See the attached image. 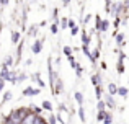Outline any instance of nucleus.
Segmentation results:
<instances>
[{"label": "nucleus", "mask_w": 129, "mask_h": 124, "mask_svg": "<svg viewBox=\"0 0 129 124\" xmlns=\"http://www.w3.org/2000/svg\"><path fill=\"white\" fill-rule=\"evenodd\" d=\"M74 70H75V75L79 77V78H82V75H83V67H82V65L79 64V65H77V67H75Z\"/></svg>", "instance_id": "nucleus-33"}, {"label": "nucleus", "mask_w": 129, "mask_h": 124, "mask_svg": "<svg viewBox=\"0 0 129 124\" xmlns=\"http://www.w3.org/2000/svg\"><path fill=\"white\" fill-rule=\"evenodd\" d=\"M26 78H28V75H26L25 72H18V75H16V83H21V82H25Z\"/></svg>", "instance_id": "nucleus-28"}, {"label": "nucleus", "mask_w": 129, "mask_h": 124, "mask_svg": "<svg viewBox=\"0 0 129 124\" xmlns=\"http://www.w3.org/2000/svg\"><path fill=\"white\" fill-rule=\"evenodd\" d=\"M38 25H33V26H29V29H28V36L29 38H36V33H38Z\"/></svg>", "instance_id": "nucleus-24"}, {"label": "nucleus", "mask_w": 129, "mask_h": 124, "mask_svg": "<svg viewBox=\"0 0 129 124\" xmlns=\"http://www.w3.org/2000/svg\"><path fill=\"white\" fill-rule=\"evenodd\" d=\"M79 33H80V26H79V25H77L75 28H72V29H70V34H72V36H77Z\"/></svg>", "instance_id": "nucleus-40"}, {"label": "nucleus", "mask_w": 129, "mask_h": 124, "mask_svg": "<svg viewBox=\"0 0 129 124\" xmlns=\"http://www.w3.org/2000/svg\"><path fill=\"white\" fill-rule=\"evenodd\" d=\"M101 23H103V18L100 15H95V31L100 34V29H101Z\"/></svg>", "instance_id": "nucleus-17"}, {"label": "nucleus", "mask_w": 129, "mask_h": 124, "mask_svg": "<svg viewBox=\"0 0 129 124\" xmlns=\"http://www.w3.org/2000/svg\"><path fill=\"white\" fill-rule=\"evenodd\" d=\"M3 67H8V69H13V65H15V59H13V56H7L5 61L2 62Z\"/></svg>", "instance_id": "nucleus-13"}, {"label": "nucleus", "mask_w": 129, "mask_h": 124, "mask_svg": "<svg viewBox=\"0 0 129 124\" xmlns=\"http://www.w3.org/2000/svg\"><path fill=\"white\" fill-rule=\"evenodd\" d=\"M31 64H33V59H28V61H26V62H25V65H26V67H28V65H31Z\"/></svg>", "instance_id": "nucleus-48"}, {"label": "nucleus", "mask_w": 129, "mask_h": 124, "mask_svg": "<svg viewBox=\"0 0 129 124\" xmlns=\"http://www.w3.org/2000/svg\"><path fill=\"white\" fill-rule=\"evenodd\" d=\"M105 105H106V108H111V109H114L116 108V101H114V96H111V95H105Z\"/></svg>", "instance_id": "nucleus-8"}, {"label": "nucleus", "mask_w": 129, "mask_h": 124, "mask_svg": "<svg viewBox=\"0 0 129 124\" xmlns=\"http://www.w3.org/2000/svg\"><path fill=\"white\" fill-rule=\"evenodd\" d=\"M5 80H2V78H0V93H3V88H5Z\"/></svg>", "instance_id": "nucleus-43"}, {"label": "nucleus", "mask_w": 129, "mask_h": 124, "mask_svg": "<svg viewBox=\"0 0 129 124\" xmlns=\"http://www.w3.org/2000/svg\"><path fill=\"white\" fill-rule=\"evenodd\" d=\"M0 3H2V7H7L8 5V0H0Z\"/></svg>", "instance_id": "nucleus-47"}, {"label": "nucleus", "mask_w": 129, "mask_h": 124, "mask_svg": "<svg viewBox=\"0 0 129 124\" xmlns=\"http://www.w3.org/2000/svg\"><path fill=\"white\" fill-rule=\"evenodd\" d=\"M10 70H12V69H8V67H0V78H2V80H5V82H7V78H8V75H10Z\"/></svg>", "instance_id": "nucleus-15"}, {"label": "nucleus", "mask_w": 129, "mask_h": 124, "mask_svg": "<svg viewBox=\"0 0 129 124\" xmlns=\"http://www.w3.org/2000/svg\"><path fill=\"white\" fill-rule=\"evenodd\" d=\"M43 44H44V38L35 39V43H33V46H31V52L33 54H39V52L43 51Z\"/></svg>", "instance_id": "nucleus-2"}, {"label": "nucleus", "mask_w": 129, "mask_h": 124, "mask_svg": "<svg viewBox=\"0 0 129 124\" xmlns=\"http://www.w3.org/2000/svg\"><path fill=\"white\" fill-rule=\"evenodd\" d=\"M69 64H70V67H72V69H75V67L79 65V62L75 61V57H74V56H70V57H69Z\"/></svg>", "instance_id": "nucleus-37"}, {"label": "nucleus", "mask_w": 129, "mask_h": 124, "mask_svg": "<svg viewBox=\"0 0 129 124\" xmlns=\"http://www.w3.org/2000/svg\"><path fill=\"white\" fill-rule=\"evenodd\" d=\"M74 100L77 101L79 106H83V100H85V96H83L82 92H75V93H74Z\"/></svg>", "instance_id": "nucleus-14"}, {"label": "nucleus", "mask_w": 129, "mask_h": 124, "mask_svg": "<svg viewBox=\"0 0 129 124\" xmlns=\"http://www.w3.org/2000/svg\"><path fill=\"white\" fill-rule=\"evenodd\" d=\"M51 92H52L54 95H60V93L64 92V83H62V80H60V77L56 80V83H54L52 88H51Z\"/></svg>", "instance_id": "nucleus-5"}, {"label": "nucleus", "mask_w": 129, "mask_h": 124, "mask_svg": "<svg viewBox=\"0 0 129 124\" xmlns=\"http://www.w3.org/2000/svg\"><path fill=\"white\" fill-rule=\"evenodd\" d=\"M39 93H41V90L39 88H33V87H26L25 90L21 92L23 96H29V98H33V96H38Z\"/></svg>", "instance_id": "nucleus-4"}, {"label": "nucleus", "mask_w": 129, "mask_h": 124, "mask_svg": "<svg viewBox=\"0 0 129 124\" xmlns=\"http://www.w3.org/2000/svg\"><path fill=\"white\" fill-rule=\"evenodd\" d=\"M23 48H25V41H23V39H21V41H20L18 43V48H16V64H18L20 61H21V54H23Z\"/></svg>", "instance_id": "nucleus-11"}, {"label": "nucleus", "mask_w": 129, "mask_h": 124, "mask_svg": "<svg viewBox=\"0 0 129 124\" xmlns=\"http://www.w3.org/2000/svg\"><path fill=\"white\" fill-rule=\"evenodd\" d=\"M123 5H124V10H126V12H129V0H124Z\"/></svg>", "instance_id": "nucleus-44"}, {"label": "nucleus", "mask_w": 129, "mask_h": 124, "mask_svg": "<svg viewBox=\"0 0 129 124\" xmlns=\"http://www.w3.org/2000/svg\"><path fill=\"white\" fill-rule=\"evenodd\" d=\"M28 2H36V0H28Z\"/></svg>", "instance_id": "nucleus-49"}, {"label": "nucleus", "mask_w": 129, "mask_h": 124, "mask_svg": "<svg viewBox=\"0 0 129 124\" xmlns=\"http://www.w3.org/2000/svg\"><path fill=\"white\" fill-rule=\"evenodd\" d=\"M96 109L98 111H106V105H105L103 100H98L96 101Z\"/></svg>", "instance_id": "nucleus-31"}, {"label": "nucleus", "mask_w": 129, "mask_h": 124, "mask_svg": "<svg viewBox=\"0 0 129 124\" xmlns=\"http://www.w3.org/2000/svg\"><path fill=\"white\" fill-rule=\"evenodd\" d=\"M124 61H126V54H124L121 49H118V61H116V70L118 73H124V70H126V67H124Z\"/></svg>", "instance_id": "nucleus-1"}, {"label": "nucleus", "mask_w": 129, "mask_h": 124, "mask_svg": "<svg viewBox=\"0 0 129 124\" xmlns=\"http://www.w3.org/2000/svg\"><path fill=\"white\" fill-rule=\"evenodd\" d=\"M47 25V21H41V23H39V25H38V28H44V26H46Z\"/></svg>", "instance_id": "nucleus-46"}, {"label": "nucleus", "mask_w": 129, "mask_h": 124, "mask_svg": "<svg viewBox=\"0 0 129 124\" xmlns=\"http://www.w3.org/2000/svg\"><path fill=\"white\" fill-rule=\"evenodd\" d=\"M114 39H116V46H118V49H121L124 46V33H114Z\"/></svg>", "instance_id": "nucleus-10"}, {"label": "nucleus", "mask_w": 129, "mask_h": 124, "mask_svg": "<svg viewBox=\"0 0 129 124\" xmlns=\"http://www.w3.org/2000/svg\"><path fill=\"white\" fill-rule=\"evenodd\" d=\"M90 82L93 87H103V75L100 72H95L93 75L90 77Z\"/></svg>", "instance_id": "nucleus-3"}, {"label": "nucleus", "mask_w": 129, "mask_h": 124, "mask_svg": "<svg viewBox=\"0 0 129 124\" xmlns=\"http://www.w3.org/2000/svg\"><path fill=\"white\" fill-rule=\"evenodd\" d=\"M77 114H79V119L82 122H87V114H85V108L83 106H79V109H77Z\"/></svg>", "instance_id": "nucleus-18"}, {"label": "nucleus", "mask_w": 129, "mask_h": 124, "mask_svg": "<svg viewBox=\"0 0 129 124\" xmlns=\"http://www.w3.org/2000/svg\"><path fill=\"white\" fill-rule=\"evenodd\" d=\"M52 108L54 106H52V103H51L49 100H44V101L41 103V109L46 111V113H52Z\"/></svg>", "instance_id": "nucleus-12"}, {"label": "nucleus", "mask_w": 129, "mask_h": 124, "mask_svg": "<svg viewBox=\"0 0 129 124\" xmlns=\"http://www.w3.org/2000/svg\"><path fill=\"white\" fill-rule=\"evenodd\" d=\"M70 2H72V0H62V5H64V7H69Z\"/></svg>", "instance_id": "nucleus-45"}, {"label": "nucleus", "mask_w": 129, "mask_h": 124, "mask_svg": "<svg viewBox=\"0 0 129 124\" xmlns=\"http://www.w3.org/2000/svg\"><path fill=\"white\" fill-rule=\"evenodd\" d=\"M95 96H96V100H103V90H101V87H95Z\"/></svg>", "instance_id": "nucleus-30"}, {"label": "nucleus", "mask_w": 129, "mask_h": 124, "mask_svg": "<svg viewBox=\"0 0 129 124\" xmlns=\"http://www.w3.org/2000/svg\"><path fill=\"white\" fill-rule=\"evenodd\" d=\"M10 38H12V43H13V44H18V43L21 41V33H18V31H13Z\"/></svg>", "instance_id": "nucleus-20"}, {"label": "nucleus", "mask_w": 129, "mask_h": 124, "mask_svg": "<svg viewBox=\"0 0 129 124\" xmlns=\"http://www.w3.org/2000/svg\"><path fill=\"white\" fill-rule=\"evenodd\" d=\"M116 95H119V96H123V98H126V96L129 95V90L126 88V87H118V93Z\"/></svg>", "instance_id": "nucleus-25"}, {"label": "nucleus", "mask_w": 129, "mask_h": 124, "mask_svg": "<svg viewBox=\"0 0 129 124\" xmlns=\"http://www.w3.org/2000/svg\"><path fill=\"white\" fill-rule=\"evenodd\" d=\"M111 3H113V0H105V12H106V13H110Z\"/></svg>", "instance_id": "nucleus-38"}, {"label": "nucleus", "mask_w": 129, "mask_h": 124, "mask_svg": "<svg viewBox=\"0 0 129 124\" xmlns=\"http://www.w3.org/2000/svg\"><path fill=\"white\" fill-rule=\"evenodd\" d=\"M29 78H31L33 82H36V83H38L39 90H41V88H44V87H46V83H44V80L41 78V77H39V72H35V73H31V75H29Z\"/></svg>", "instance_id": "nucleus-7"}, {"label": "nucleus", "mask_w": 129, "mask_h": 124, "mask_svg": "<svg viewBox=\"0 0 129 124\" xmlns=\"http://www.w3.org/2000/svg\"><path fill=\"white\" fill-rule=\"evenodd\" d=\"M82 52L87 56V59H88V56H90V52H91V51L88 49V46H82Z\"/></svg>", "instance_id": "nucleus-42"}, {"label": "nucleus", "mask_w": 129, "mask_h": 124, "mask_svg": "<svg viewBox=\"0 0 129 124\" xmlns=\"http://www.w3.org/2000/svg\"><path fill=\"white\" fill-rule=\"evenodd\" d=\"M75 26H77V21L74 18H69V20H67V28L72 29V28H75Z\"/></svg>", "instance_id": "nucleus-36"}, {"label": "nucleus", "mask_w": 129, "mask_h": 124, "mask_svg": "<svg viewBox=\"0 0 129 124\" xmlns=\"http://www.w3.org/2000/svg\"><path fill=\"white\" fill-rule=\"evenodd\" d=\"M59 33V25L57 23H51V34H57Z\"/></svg>", "instance_id": "nucleus-35"}, {"label": "nucleus", "mask_w": 129, "mask_h": 124, "mask_svg": "<svg viewBox=\"0 0 129 124\" xmlns=\"http://www.w3.org/2000/svg\"><path fill=\"white\" fill-rule=\"evenodd\" d=\"M67 20L69 18H66V16H64V18H59V23H57V25H59L60 29H67Z\"/></svg>", "instance_id": "nucleus-29"}, {"label": "nucleus", "mask_w": 129, "mask_h": 124, "mask_svg": "<svg viewBox=\"0 0 129 124\" xmlns=\"http://www.w3.org/2000/svg\"><path fill=\"white\" fill-rule=\"evenodd\" d=\"M13 98V93L12 92H3V96H2V103H0V108H2L5 103H8L10 100Z\"/></svg>", "instance_id": "nucleus-16"}, {"label": "nucleus", "mask_w": 129, "mask_h": 124, "mask_svg": "<svg viewBox=\"0 0 129 124\" xmlns=\"http://www.w3.org/2000/svg\"><path fill=\"white\" fill-rule=\"evenodd\" d=\"M90 20H91V13H87V15L82 18V26H87L88 23H90Z\"/></svg>", "instance_id": "nucleus-34"}, {"label": "nucleus", "mask_w": 129, "mask_h": 124, "mask_svg": "<svg viewBox=\"0 0 129 124\" xmlns=\"http://www.w3.org/2000/svg\"><path fill=\"white\" fill-rule=\"evenodd\" d=\"M100 59V48H96L95 51H91L90 52V56H88V61H90V64H96V61Z\"/></svg>", "instance_id": "nucleus-9"}, {"label": "nucleus", "mask_w": 129, "mask_h": 124, "mask_svg": "<svg viewBox=\"0 0 129 124\" xmlns=\"http://www.w3.org/2000/svg\"><path fill=\"white\" fill-rule=\"evenodd\" d=\"M16 75H18V72H15V70H10V75H8V78H7V82H10L12 85H16Z\"/></svg>", "instance_id": "nucleus-19"}, {"label": "nucleus", "mask_w": 129, "mask_h": 124, "mask_svg": "<svg viewBox=\"0 0 129 124\" xmlns=\"http://www.w3.org/2000/svg\"><path fill=\"white\" fill-rule=\"evenodd\" d=\"M110 25H111V21H110V20H103V23H101V29H100V34L106 33L108 29H110Z\"/></svg>", "instance_id": "nucleus-22"}, {"label": "nucleus", "mask_w": 129, "mask_h": 124, "mask_svg": "<svg viewBox=\"0 0 129 124\" xmlns=\"http://www.w3.org/2000/svg\"><path fill=\"white\" fill-rule=\"evenodd\" d=\"M51 23H59V8H52V15H51Z\"/></svg>", "instance_id": "nucleus-23"}, {"label": "nucleus", "mask_w": 129, "mask_h": 124, "mask_svg": "<svg viewBox=\"0 0 129 124\" xmlns=\"http://www.w3.org/2000/svg\"><path fill=\"white\" fill-rule=\"evenodd\" d=\"M103 124H113V114L111 113H105V119H103Z\"/></svg>", "instance_id": "nucleus-27"}, {"label": "nucleus", "mask_w": 129, "mask_h": 124, "mask_svg": "<svg viewBox=\"0 0 129 124\" xmlns=\"http://www.w3.org/2000/svg\"><path fill=\"white\" fill-rule=\"evenodd\" d=\"M80 39H82V46H88L90 48V43H91V36L87 29H82L80 31Z\"/></svg>", "instance_id": "nucleus-6"}, {"label": "nucleus", "mask_w": 129, "mask_h": 124, "mask_svg": "<svg viewBox=\"0 0 129 124\" xmlns=\"http://www.w3.org/2000/svg\"><path fill=\"white\" fill-rule=\"evenodd\" d=\"M121 21H123L121 18H113L111 25H113V28H114V33H118V29H119V26H121Z\"/></svg>", "instance_id": "nucleus-26"}, {"label": "nucleus", "mask_w": 129, "mask_h": 124, "mask_svg": "<svg viewBox=\"0 0 129 124\" xmlns=\"http://www.w3.org/2000/svg\"><path fill=\"white\" fill-rule=\"evenodd\" d=\"M116 93H118V85L116 83H110V85H108V95L116 96Z\"/></svg>", "instance_id": "nucleus-21"}, {"label": "nucleus", "mask_w": 129, "mask_h": 124, "mask_svg": "<svg viewBox=\"0 0 129 124\" xmlns=\"http://www.w3.org/2000/svg\"><path fill=\"white\" fill-rule=\"evenodd\" d=\"M62 52H64V56L69 59L70 56H72V48H70V46H64V48H62Z\"/></svg>", "instance_id": "nucleus-32"}, {"label": "nucleus", "mask_w": 129, "mask_h": 124, "mask_svg": "<svg viewBox=\"0 0 129 124\" xmlns=\"http://www.w3.org/2000/svg\"><path fill=\"white\" fill-rule=\"evenodd\" d=\"M57 109H59V113H67V106L64 105V103H59V106H57Z\"/></svg>", "instance_id": "nucleus-41"}, {"label": "nucleus", "mask_w": 129, "mask_h": 124, "mask_svg": "<svg viewBox=\"0 0 129 124\" xmlns=\"http://www.w3.org/2000/svg\"><path fill=\"white\" fill-rule=\"evenodd\" d=\"M105 113H106V111H98V114H96V121L103 122V119H105Z\"/></svg>", "instance_id": "nucleus-39"}]
</instances>
